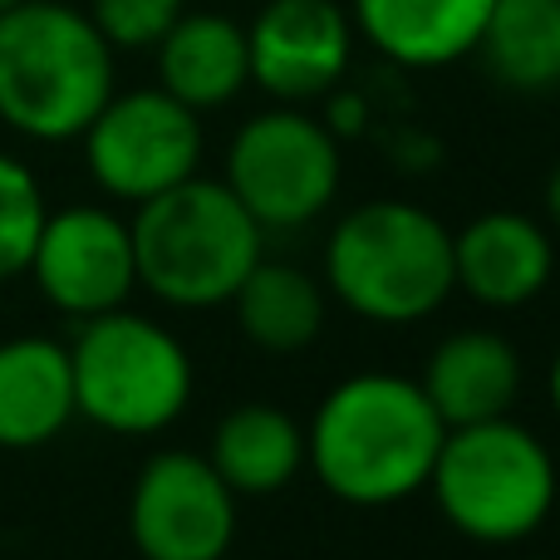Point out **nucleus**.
Here are the masks:
<instances>
[{"instance_id": "nucleus-8", "label": "nucleus", "mask_w": 560, "mask_h": 560, "mask_svg": "<svg viewBox=\"0 0 560 560\" xmlns=\"http://www.w3.org/2000/svg\"><path fill=\"white\" fill-rule=\"evenodd\" d=\"M89 177L118 202H148L202 167V114L177 104L167 89L108 94L94 124L79 133Z\"/></svg>"}, {"instance_id": "nucleus-1", "label": "nucleus", "mask_w": 560, "mask_h": 560, "mask_svg": "<svg viewBox=\"0 0 560 560\" xmlns=\"http://www.w3.org/2000/svg\"><path fill=\"white\" fill-rule=\"evenodd\" d=\"M447 428L418 378L394 369L349 374L319 398L305 428V467L335 502L398 506L428 487Z\"/></svg>"}, {"instance_id": "nucleus-2", "label": "nucleus", "mask_w": 560, "mask_h": 560, "mask_svg": "<svg viewBox=\"0 0 560 560\" xmlns=\"http://www.w3.org/2000/svg\"><path fill=\"white\" fill-rule=\"evenodd\" d=\"M114 94V45L59 0L0 10V124L35 143H74Z\"/></svg>"}, {"instance_id": "nucleus-15", "label": "nucleus", "mask_w": 560, "mask_h": 560, "mask_svg": "<svg viewBox=\"0 0 560 560\" xmlns=\"http://www.w3.org/2000/svg\"><path fill=\"white\" fill-rule=\"evenodd\" d=\"M79 418L69 349L55 339L20 335L0 345V447H45Z\"/></svg>"}, {"instance_id": "nucleus-16", "label": "nucleus", "mask_w": 560, "mask_h": 560, "mask_svg": "<svg viewBox=\"0 0 560 560\" xmlns=\"http://www.w3.org/2000/svg\"><path fill=\"white\" fill-rule=\"evenodd\" d=\"M153 49H158V89H167L192 114L226 108L252 84L246 30L226 15H212V10L177 15L173 30Z\"/></svg>"}, {"instance_id": "nucleus-21", "label": "nucleus", "mask_w": 560, "mask_h": 560, "mask_svg": "<svg viewBox=\"0 0 560 560\" xmlns=\"http://www.w3.org/2000/svg\"><path fill=\"white\" fill-rule=\"evenodd\" d=\"M183 15V0H94L89 20L114 49H148L173 30Z\"/></svg>"}, {"instance_id": "nucleus-6", "label": "nucleus", "mask_w": 560, "mask_h": 560, "mask_svg": "<svg viewBox=\"0 0 560 560\" xmlns=\"http://www.w3.org/2000/svg\"><path fill=\"white\" fill-rule=\"evenodd\" d=\"M69 349L74 408L94 428L118 438H153L173 428L192 404V354L167 325L133 310L79 319Z\"/></svg>"}, {"instance_id": "nucleus-3", "label": "nucleus", "mask_w": 560, "mask_h": 560, "mask_svg": "<svg viewBox=\"0 0 560 560\" xmlns=\"http://www.w3.org/2000/svg\"><path fill=\"white\" fill-rule=\"evenodd\" d=\"M325 290L374 325H418L438 315L453 280V232L404 197L359 202L325 242Z\"/></svg>"}, {"instance_id": "nucleus-7", "label": "nucleus", "mask_w": 560, "mask_h": 560, "mask_svg": "<svg viewBox=\"0 0 560 560\" xmlns=\"http://www.w3.org/2000/svg\"><path fill=\"white\" fill-rule=\"evenodd\" d=\"M339 177V138L300 104H276L236 128L222 183L261 232H300L335 207Z\"/></svg>"}, {"instance_id": "nucleus-22", "label": "nucleus", "mask_w": 560, "mask_h": 560, "mask_svg": "<svg viewBox=\"0 0 560 560\" xmlns=\"http://www.w3.org/2000/svg\"><path fill=\"white\" fill-rule=\"evenodd\" d=\"M319 124H325L329 133L339 138V143H349V138H364V133H369L374 114H369V98L359 94V89L335 84V89L325 94V114H319Z\"/></svg>"}, {"instance_id": "nucleus-18", "label": "nucleus", "mask_w": 560, "mask_h": 560, "mask_svg": "<svg viewBox=\"0 0 560 560\" xmlns=\"http://www.w3.org/2000/svg\"><path fill=\"white\" fill-rule=\"evenodd\" d=\"M236 315V329L266 354H300L319 339L329 315V290L310 271L285 261H256L236 295L226 300Z\"/></svg>"}, {"instance_id": "nucleus-13", "label": "nucleus", "mask_w": 560, "mask_h": 560, "mask_svg": "<svg viewBox=\"0 0 560 560\" xmlns=\"http://www.w3.org/2000/svg\"><path fill=\"white\" fill-rule=\"evenodd\" d=\"M522 378L526 369L512 339L472 325L438 339L418 388L428 394L443 428H467V423H487V418L512 413L516 398H522Z\"/></svg>"}, {"instance_id": "nucleus-23", "label": "nucleus", "mask_w": 560, "mask_h": 560, "mask_svg": "<svg viewBox=\"0 0 560 560\" xmlns=\"http://www.w3.org/2000/svg\"><path fill=\"white\" fill-rule=\"evenodd\" d=\"M394 158L404 167H433L438 163V143L428 133H398L394 138Z\"/></svg>"}, {"instance_id": "nucleus-10", "label": "nucleus", "mask_w": 560, "mask_h": 560, "mask_svg": "<svg viewBox=\"0 0 560 560\" xmlns=\"http://www.w3.org/2000/svg\"><path fill=\"white\" fill-rule=\"evenodd\" d=\"M25 271L35 276L49 305L74 319L124 310L128 295L138 290L133 232L118 212L94 202L49 212Z\"/></svg>"}, {"instance_id": "nucleus-19", "label": "nucleus", "mask_w": 560, "mask_h": 560, "mask_svg": "<svg viewBox=\"0 0 560 560\" xmlns=\"http://www.w3.org/2000/svg\"><path fill=\"white\" fill-rule=\"evenodd\" d=\"M472 55L487 59L497 84L546 94L560 84V0H497Z\"/></svg>"}, {"instance_id": "nucleus-24", "label": "nucleus", "mask_w": 560, "mask_h": 560, "mask_svg": "<svg viewBox=\"0 0 560 560\" xmlns=\"http://www.w3.org/2000/svg\"><path fill=\"white\" fill-rule=\"evenodd\" d=\"M546 394H551V413L560 418V349H556L551 369H546Z\"/></svg>"}, {"instance_id": "nucleus-26", "label": "nucleus", "mask_w": 560, "mask_h": 560, "mask_svg": "<svg viewBox=\"0 0 560 560\" xmlns=\"http://www.w3.org/2000/svg\"><path fill=\"white\" fill-rule=\"evenodd\" d=\"M10 5H20V0H0V10H10Z\"/></svg>"}, {"instance_id": "nucleus-14", "label": "nucleus", "mask_w": 560, "mask_h": 560, "mask_svg": "<svg viewBox=\"0 0 560 560\" xmlns=\"http://www.w3.org/2000/svg\"><path fill=\"white\" fill-rule=\"evenodd\" d=\"M497 0H354V30L398 69H443L467 59Z\"/></svg>"}, {"instance_id": "nucleus-9", "label": "nucleus", "mask_w": 560, "mask_h": 560, "mask_svg": "<svg viewBox=\"0 0 560 560\" xmlns=\"http://www.w3.org/2000/svg\"><path fill=\"white\" fill-rule=\"evenodd\" d=\"M128 536L143 560H226L236 541V492L207 453H158L133 477Z\"/></svg>"}, {"instance_id": "nucleus-20", "label": "nucleus", "mask_w": 560, "mask_h": 560, "mask_svg": "<svg viewBox=\"0 0 560 560\" xmlns=\"http://www.w3.org/2000/svg\"><path fill=\"white\" fill-rule=\"evenodd\" d=\"M45 217H49V207H45L35 173L20 158L0 153V280L25 276Z\"/></svg>"}, {"instance_id": "nucleus-12", "label": "nucleus", "mask_w": 560, "mask_h": 560, "mask_svg": "<svg viewBox=\"0 0 560 560\" xmlns=\"http://www.w3.org/2000/svg\"><path fill=\"white\" fill-rule=\"evenodd\" d=\"M556 246L536 217L482 212L453 236V280L482 310H522L551 285Z\"/></svg>"}, {"instance_id": "nucleus-5", "label": "nucleus", "mask_w": 560, "mask_h": 560, "mask_svg": "<svg viewBox=\"0 0 560 560\" xmlns=\"http://www.w3.org/2000/svg\"><path fill=\"white\" fill-rule=\"evenodd\" d=\"M428 492L457 536L477 546H516L546 526L560 472L551 447L506 413L447 428L428 472Z\"/></svg>"}, {"instance_id": "nucleus-11", "label": "nucleus", "mask_w": 560, "mask_h": 560, "mask_svg": "<svg viewBox=\"0 0 560 560\" xmlns=\"http://www.w3.org/2000/svg\"><path fill=\"white\" fill-rule=\"evenodd\" d=\"M256 89L276 104H310L345 84L354 59V20L335 0H271L246 30Z\"/></svg>"}, {"instance_id": "nucleus-4", "label": "nucleus", "mask_w": 560, "mask_h": 560, "mask_svg": "<svg viewBox=\"0 0 560 560\" xmlns=\"http://www.w3.org/2000/svg\"><path fill=\"white\" fill-rule=\"evenodd\" d=\"M133 266L138 285L173 310H217L266 256V232L217 177H187L138 202Z\"/></svg>"}, {"instance_id": "nucleus-25", "label": "nucleus", "mask_w": 560, "mask_h": 560, "mask_svg": "<svg viewBox=\"0 0 560 560\" xmlns=\"http://www.w3.org/2000/svg\"><path fill=\"white\" fill-rule=\"evenodd\" d=\"M546 212H551V222L560 226V163H556L551 183H546Z\"/></svg>"}, {"instance_id": "nucleus-17", "label": "nucleus", "mask_w": 560, "mask_h": 560, "mask_svg": "<svg viewBox=\"0 0 560 560\" xmlns=\"http://www.w3.org/2000/svg\"><path fill=\"white\" fill-rule=\"evenodd\" d=\"M207 463L236 497H276L305 472V428L280 404H236L217 423Z\"/></svg>"}]
</instances>
